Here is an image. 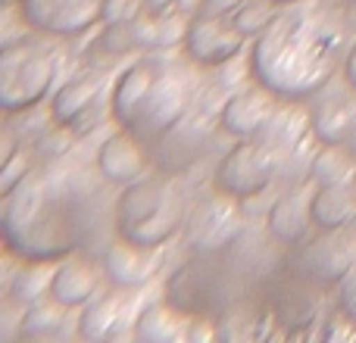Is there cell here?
Here are the masks:
<instances>
[{"instance_id": "1", "label": "cell", "mask_w": 356, "mask_h": 343, "mask_svg": "<svg viewBox=\"0 0 356 343\" xmlns=\"http://www.w3.org/2000/svg\"><path fill=\"white\" fill-rule=\"evenodd\" d=\"M100 178L75 166L31 169L3 194L0 221L6 250L22 262H56L88 250L104 234L110 209Z\"/></svg>"}, {"instance_id": "2", "label": "cell", "mask_w": 356, "mask_h": 343, "mask_svg": "<svg viewBox=\"0 0 356 343\" xmlns=\"http://www.w3.org/2000/svg\"><path fill=\"white\" fill-rule=\"evenodd\" d=\"M347 47V22L334 6L297 0L253 37L250 75L278 100H307L325 91Z\"/></svg>"}, {"instance_id": "3", "label": "cell", "mask_w": 356, "mask_h": 343, "mask_svg": "<svg viewBox=\"0 0 356 343\" xmlns=\"http://www.w3.org/2000/svg\"><path fill=\"white\" fill-rule=\"evenodd\" d=\"M191 106V85L181 72L160 62H135L119 75L110 94V112L119 128H129L144 144L160 141L184 119Z\"/></svg>"}, {"instance_id": "4", "label": "cell", "mask_w": 356, "mask_h": 343, "mask_svg": "<svg viewBox=\"0 0 356 343\" xmlns=\"http://www.w3.org/2000/svg\"><path fill=\"white\" fill-rule=\"evenodd\" d=\"M184 200L172 178L144 175L141 181L125 184L113 200V231L129 244L160 250L184 228Z\"/></svg>"}, {"instance_id": "5", "label": "cell", "mask_w": 356, "mask_h": 343, "mask_svg": "<svg viewBox=\"0 0 356 343\" xmlns=\"http://www.w3.org/2000/svg\"><path fill=\"white\" fill-rule=\"evenodd\" d=\"M63 66V53L44 37L10 41L0 50V106L3 112L31 110L47 97Z\"/></svg>"}, {"instance_id": "6", "label": "cell", "mask_w": 356, "mask_h": 343, "mask_svg": "<svg viewBox=\"0 0 356 343\" xmlns=\"http://www.w3.org/2000/svg\"><path fill=\"white\" fill-rule=\"evenodd\" d=\"M272 181H275V153L257 141L234 144L213 172V187L232 200L259 196Z\"/></svg>"}, {"instance_id": "7", "label": "cell", "mask_w": 356, "mask_h": 343, "mask_svg": "<svg viewBox=\"0 0 356 343\" xmlns=\"http://www.w3.org/2000/svg\"><path fill=\"white\" fill-rule=\"evenodd\" d=\"M244 41L247 37L241 35L234 19L203 10L184 28V53L191 56V62H197L203 69L225 66L228 60H234L244 50Z\"/></svg>"}, {"instance_id": "8", "label": "cell", "mask_w": 356, "mask_h": 343, "mask_svg": "<svg viewBox=\"0 0 356 343\" xmlns=\"http://www.w3.org/2000/svg\"><path fill=\"white\" fill-rule=\"evenodd\" d=\"M106 3L110 0H19V16L35 31L69 37L97 25Z\"/></svg>"}, {"instance_id": "9", "label": "cell", "mask_w": 356, "mask_h": 343, "mask_svg": "<svg viewBox=\"0 0 356 343\" xmlns=\"http://www.w3.org/2000/svg\"><path fill=\"white\" fill-rule=\"evenodd\" d=\"M234 203L238 200L216 190V196L194 206V212L184 219V237L194 250H222L238 234L241 215L234 209Z\"/></svg>"}, {"instance_id": "10", "label": "cell", "mask_w": 356, "mask_h": 343, "mask_svg": "<svg viewBox=\"0 0 356 343\" xmlns=\"http://www.w3.org/2000/svg\"><path fill=\"white\" fill-rule=\"evenodd\" d=\"M356 269V237L344 228L322 231L303 250V271L316 284H341Z\"/></svg>"}, {"instance_id": "11", "label": "cell", "mask_w": 356, "mask_h": 343, "mask_svg": "<svg viewBox=\"0 0 356 343\" xmlns=\"http://www.w3.org/2000/svg\"><path fill=\"white\" fill-rule=\"evenodd\" d=\"M104 259H91L81 253H72L66 256L60 265L54 269V278H50V300L60 309H75L85 306L97 296L100 281H104Z\"/></svg>"}, {"instance_id": "12", "label": "cell", "mask_w": 356, "mask_h": 343, "mask_svg": "<svg viewBox=\"0 0 356 343\" xmlns=\"http://www.w3.org/2000/svg\"><path fill=\"white\" fill-rule=\"evenodd\" d=\"M97 175H104L106 184H135L147 175V150L138 135L129 128H119L100 144L97 150Z\"/></svg>"}, {"instance_id": "13", "label": "cell", "mask_w": 356, "mask_h": 343, "mask_svg": "<svg viewBox=\"0 0 356 343\" xmlns=\"http://www.w3.org/2000/svg\"><path fill=\"white\" fill-rule=\"evenodd\" d=\"M275 100H278L275 94H272L269 87H263L259 81L253 87H244V91L232 94L219 116L222 128L234 137H253L269 119H275L272 116V112H275Z\"/></svg>"}, {"instance_id": "14", "label": "cell", "mask_w": 356, "mask_h": 343, "mask_svg": "<svg viewBox=\"0 0 356 343\" xmlns=\"http://www.w3.org/2000/svg\"><path fill=\"white\" fill-rule=\"evenodd\" d=\"M154 250L147 246L129 244V240L116 237L113 244L104 246V271L116 287L122 290H141L156 275V259L150 256Z\"/></svg>"}, {"instance_id": "15", "label": "cell", "mask_w": 356, "mask_h": 343, "mask_svg": "<svg viewBox=\"0 0 356 343\" xmlns=\"http://www.w3.org/2000/svg\"><path fill=\"white\" fill-rule=\"evenodd\" d=\"M129 296L122 294V287L110 290V294L94 296L91 303H85L79 319V337L81 340H110L119 337L125 315H129Z\"/></svg>"}, {"instance_id": "16", "label": "cell", "mask_w": 356, "mask_h": 343, "mask_svg": "<svg viewBox=\"0 0 356 343\" xmlns=\"http://www.w3.org/2000/svg\"><path fill=\"white\" fill-rule=\"evenodd\" d=\"M100 91H104V75H94V72H85L79 78L66 81V85L56 91L54 97V122L60 128H75L88 112L97 106L100 100Z\"/></svg>"}, {"instance_id": "17", "label": "cell", "mask_w": 356, "mask_h": 343, "mask_svg": "<svg viewBox=\"0 0 356 343\" xmlns=\"http://www.w3.org/2000/svg\"><path fill=\"white\" fill-rule=\"evenodd\" d=\"M313 225V194L291 190L269 209V234L282 244H300Z\"/></svg>"}, {"instance_id": "18", "label": "cell", "mask_w": 356, "mask_h": 343, "mask_svg": "<svg viewBox=\"0 0 356 343\" xmlns=\"http://www.w3.org/2000/svg\"><path fill=\"white\" fill-rule=\"evenodd\" d=\"M313 131L325 144H344L356 131V91L353 94H325V100L309 112Z\"/></svg>"}, {"instance_id": "19", "label": "cell", "mask_w": 356, "mask_h": 343, "mask_svg": "<svg viewBox=\"0 0 356 343\" xmlns=\"http://www.w3.org/2000/svg\"><path fill=\"white\" fill-rule=\"evenodd\" d=\"M356 219V184H316L313 190V225L322 231L347 228Z\"/></svg>"}, {"instance_id": "20", "label": "cell", "mask_w": 356, "mask_h": 343, "mask_svg": "<svg viewBox=\"0 0 356 343\" xmlns=\"http://www.w3.org/2000/svg\"><path fill=\"white\" fill-rule=\"evenodd\" d=\"M309 178L316 184H344L356 178V156L344 144H325L309 162Z\"/></svg>"}, {"instance_id": "21", "label": "cell", "mask_w": 356, "mask_h": 343, "mask_svg": "<svg viewBox=\"0 0 356 343\" xmlns=\"http://www.w3.org/2000/svg\"><path fill=\"white\" fill-rule=\"evenodd\" d=\"M184 319L175 312V309L163 306V303H156V306H147L141 315L135 319V331H131V337L135 340H175V337H184Z\"/></svg>"}, {"instance_id": "22", "label": "cell", "mask_w": 356, "mask_h": 343, "mask_svg": "<svg viewBox=\"0 0 356 343\" xmlns=\"http://www.w3.org/2000/svg\"><path fill=\"white\" fill-rule=\"evenodd\" d=\"M104 47L113 50V53H122V50L131 47H144L147 37H144V22L141 19H116L110 28L104 31Z\"/></svg>"}, {"instance_id": "23", "label": "cell", "mask_w": 356, "mask_h": 343, "mask_svg": "<svg viewBox=\"0 0 356 343\" xmlns=\"http://www.w3.org/2000/svg\"><path fill=\"white\" fill-rule=\"evenodd\" d=\"M272 6H275L272 0H244V3L232 12V19H234V25L241 28V35H244V37H257L259 31L272 22V16H275V10H272Z\"/></svg>"}, {"instance_id": "24", "label": "cell", "mask_w": 356, "mask_h": 343, "mask_svg": "<svg viewBox=\"0 0 356 343\" xmlns=\"http://www.w3.org/2000/svg\"><path fill=\"white\" fill-rule=\"evenodd\" d=\"M47 262H31L29 269H22L16 275V284H13V294L22 303H35L41 294H50V271H44Z\"/></svg>"}, {"instance_id": "25", "label": "cell", "mask_w": 356, "mask_h": 343, "mask_svg": "<svg viewBox=\"0 0 356 343\" xmlns=\"http://www.w3.org/2000/svg\"><path fill=\"white\" fill-rule=\"evenodd\" d=\"M29 160L25 153H16V150H6V160H3V178H0V194H10L25 175H29Z\"/></svg>"}, {"instance_id": "26", "label": "cell", "mask_w": 356, "mask_h": 343, "mask_svg": "<svg viewBox=\"0 0 356 343\" xmlns=\"http://www.w3.org/2000/svg\"><path fill=\"white\" fill-rule=\"evenodd\" d=\"M341 309H344L347 319L356 321V275L353 271L341 281Z\"/></svg>"}, {"instance_id": "27", "label": "cell", "mask_w": 356, "mask_h": 343, "mask_svg": "<svg viewBox=\"0 0 356 343\" xmlns=\"http://www.w3.org/2000/svg\"><path fill=\"white\" fill-rule=\"evenodd\" d=\"M244 0H200V10L203 12H216V16H232Z\"/></svg>"}, {"instance_id": "28", "label": "cell", "mask_w": 356, "mask_h": 343, "mask_svg": "<svg viewBox=\"0 0 356 343\" xmlns=\"http://www.w3.org/2000/svg\"><path fill=\"white\" fill-rule=\"evenodd\" d=\"M344 81L356 91V44L347 50V56H344Z\"/></svg>"}, {"instance_id": "29", "label": "cell", "mask_w": 356, "mask_h": 343, "mask_svg": "<svg viewBox=\"0 0 356 343\" xmlns=\"http://www.w3.org/2000/svg\"><path fill=\"white\" fill-rule=\"evenodd\" d=\"M178 3V0H144V6H147L154 16H160V12H166V10H172V6Z\"/></svg>"}, {"instance_id": "30", "label": "cell", "mask_w": 356, "mask_h": 343, "mask_svg": "<svg viewBox=\"0 0 356 343\" xmlns=\"http://www.w3.org/2000/svg\"><path fill=\"white\" fill-rule=\"evenodd\" d=\"M275 6H288V3H297V0H272Z\"/></svg>"}, {"instance_id": "31", "label": "cell", "mask_w": 356, "mask_h": 343, "mask_svg": "<svg viewBox=\"0 0 356 343\" xmlns=\"http://www.w3.org/2000/svg\"><path fill=\"white\" fill-rule=\"evenodd\" d=\"M344 3H356V0H344Z\"/></svg>"}]
</instances>
